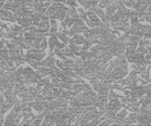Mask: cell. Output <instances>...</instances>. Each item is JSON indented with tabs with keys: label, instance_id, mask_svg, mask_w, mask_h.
<instances>
[{
	"label": "cell",
	"instance_id": "1",
	"mask_svg": "<svg viewBox=\"0 0 151 126\" xmlns=\"http://www.w3.org/2000/svg\"><path fill=\"white\" fill-rule=\"evenodd\" d=\"M0 19L4 21H14V14L10 12L8 9H4V8H1L0 9Z\"/></svg>",
	"mask_w": 151,
	"mask_h": 126
},
{
	"label": "cell",
	"instance_id": "2",
	"mask_svg": "<svg viewBox=\"0 0 151 126\" xmlns=\"http://www.w3.org/2000/svg\"><path fill=\"white\" fill-rule=\"evenodd\" d=\"M84 42H86V38L81 35H78V34H74L73 38H72V39H69L70 44H84Z\"/></svg>",
	"mask_w": 151,
	"mask_h": 126
},
{
	"label": "cell",
	"instance_id": "3",
	"mask_svg": "<svg viewBox=\"0 0 151 126\" xmlns=\"http://www.w3.org/2000/svg\"><path fill=\"white\" fill-rule=\"evenodd\" d=\"M0 56L2 57V58L4 59L5 61H8L10 60V56H9V51L6 50V49H1L0 50Z\"/></svg>",
	"mask_w": 151,
	"mask_h": 126
},
{
	"label": "cell",
	"instance_id": "4",
	"mask_svg": "<svg viewBox=\"0 0 151 126\" xmlns=\"http://www.w3.org/2000/svg\"><path fill=\"white\" fill-rule=\"evenodd\" d=\"M56 35L58 36L59 38H60V39L64 42V44H68V42H69V38H68V35H66V34L63 33V32H60V33H56Z\"/></svg>",
	"mask_w": 151,
	"mask_h": 126
},
{
	"label": "cell",
	"instance_id": "5",
	"mask_svg": "<svg viewBox=\"0 0 151 126\" xmlns=\"http://www.w3.org/2000/svg\"><path fill=\"white\" fill-rule=\"evenodd\" d=\"M67 16H69V17H71V18H73V19H78L79 18V16H78V14H77V12H76L75 9H74L73 7L72 8H70V9H68V12H67Z\"/></svg>",
	"mask_w": 151,
	"mask_h": 126
},
{
	"label": "cell",
	"instance_id": "6",
	"mask_svg": "<svg viewBox=\"0 0 151 126\" xmlns=\"http://www.w3.org/2000/svg\"><path fill=\"white\" fill-rule=\"evenodd\" d=\"M6 46H7V48L9 49V50H12V49H17V48H18L19 44L14 39H12V40H10V42H6Z\"/></svg>",
	"mask_w": 151,
	"mask_h": 126
},
{
	"label": "cell",
	"instance_id": "7",
	"mask_svg": "<svg viewBox=\"0 0 151 126\" xmlns=\"http://www.w3.org/2000/svg\"><path fill=\"white\" fill-rule=\"evenodd\" d=\"M43 116H44V115L40 114L39 116L35 117L31 125H39V124H41V123H42V118H43Z\"/></svg>",
	"mask_w": 151,
	"mask_h": 126
},
{
	"label": "cell",
	"instance_id": "8",
	"mask_svg": "<svg viewBox=\"0 0 151 126\" xmlns=\"http://www.w3.org/2000/svg\"><path fill=\"white\" fill-rule=\"evenodd\" d=\"M46 47H47V42H46V40L45 39H43L41 42H40L39 44H37V46H35V48H37V49H39V50H45L46 49Z\"/></svg>",
	"mask_w": 151,
	"mask_h": 126
},
{
	"label": "cell",
	"instance_id": "9",
	"mask_svg": "<svg viewBox=\"0 0 151 126\" xmlns=\"http://www.w3.org/2000/svg\"><path fill=\"white\" fill-rule=\"evenodd\" d=\"M12 28V30L18 32V33H23V32H24V27H23L22 25H14Z\"/></svg>",
	"mask_w": 151,
	"mask_h": 126
},
{
	"label": "cell",
	"instance_id": "10",
	"mask_svg": "<svg viewBox=\"0 0 151 126\" xmlns=\"http://www.w3.org/2000/svg\"><path fill=\"white\" fill-rule=\"evenodd\" d=\"M141 76L145 81H149L150 80V79H149V72H148V70H144V71H142Z\"/></svg>",
	"mask_w": 151,
	"mask_h": 126
},
{
	"label": "cell",
	"instance_id": "11",
	"mask_svg": "<svg viewBox=\"0 0 151 126\" xmlns=\"http://www.w3.org/2000/svg\"><path fill=\"white\" fill-rule=\"evenodd\" d=\"M147 52H148V50H147V48H145V47H140L139 50H138V53H141V54H143V55H146Z\"/></svg>",
	"mask_w": 151,
	"mask_h": 126
},
{
	"label": "cell",
	"instance_id": "12",
	"mask_svg": "<svg viewBox=\"0 0 151 126\" xmlns=\"http://www.w3.org/2000/svg\"><path fill=\"white\" fill-rule=\"evenodd\" d=\"M57 30H58V28H57V25H52V27L50 28V34H56Z\"/></svg>",
	"mask_w": 151,
	"mask_h": 126
},
{
	"label": "cell",
	"instance_id": "13",
	"mask_svg": "<svg viewBox=\"0 0 151 126\" xmlns=\"http://www.w3.org/2000/svg\"><path fill=\"white\" fill-rule=\"evenodd\" d=\"M4 44H5V39H1V40H0V50L4 48Z\"/></svg>",
	"mask_w": 151,
	"mask_h": 126
},
{
	"label": "cell",
	"instance_id": "14",
	"mask_svg": "<svg viewBox=\"0 0 151 126\" xmlns=\"http://www.w3.org/2000/svg\"><path fill=\"white\" fill-rule=\"evenodd\" d=\"M3 113H0V125H3Z\"/></svg>",
	"mask_w": 151,
	"mask_h": 126
},
{
	"label": "cell",
	"instance_id": "15",
	"mask_svg": "<svg viewBox=\"0 0 151 126\" xmlns=\"http://www.w3.org/2000/svg\"><path fill=\"white\" fill-rule=\"evenodd\" d=\"M150 59H151V53L148 52L147 54H146V56H145V60H148V61H150Z\"/></svg>",
	"mask_w": 151,
	"mask_h": 126
},
{
	"label": "cell",
	"instance_id": "16",
	"mask_svg": "<svg viewBox=\"0 0 151 126\" xmlns=\"http://www.w3.org/2000/svg\"><path fill=\"white\" fill-rule=\"evenodd\" d=\"M143 42H144V44H150V40H149V39H148V38H147V37H146V38H145V39H144V40H143Z\"/></svg>",
	"mask_w": 151,
	"mask_h": 126
},
{
	"label": "cell",
	"instance_id": "17",
	"mask_svg": "<svg viewBox=\"0 0 151 126\" xmlns=\"http://www.w3.org/2000/svg\"><path fill=\"white\" fill-rule=\"evenodd\" d=\"M1 36H3V30H2L1 26H0V37H1Z\"/></svg>",
	"mask_w": 151,
	"mask_h": 126
},
{
	"label": "cell",
	"instance_id": "18",
	"mask_svg": "<svg viewBox=\"0 0 151 126\" xmlns=\"http://www.w3.org/2000/svg\"><path fill=\"white\" fill-rule=\"evenodd\" d=\"M78 12H79V14H82V12H84V10L82 9V8H78Z\"/></svg>",
	"mask_w": 151,
	"mask_h": 126
},
{
	"label": "cell",
	"instance_id": "19",
	"mask_svg": "<svg viewBox=\"0 0 151 126\" xmlns=\"http://www.w3.org/2000/svg\"><path fill=\"white\" fill-rule=\"evenodd\" d=\"M1 2H5V1H7V0H0Z\"/></svg>",
	"mask_w": 151,
	"mask_h": 126
}]
</instances>
